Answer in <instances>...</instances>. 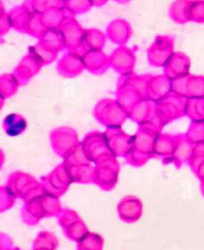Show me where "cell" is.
<instances>
[{
    "mask_svg": "<svg viewBox=\"0 0 204 250\" xmlns=\"http://www.w3.org/2000/svg\"><path fill=\"white\" fill-rule=\"evenodd\" d=\"M5 8H4V4H3V1L2 0H0V13H1L2 11H4Z\"/></svg>",
    "mask_w": 204,
    "mask_h": 250,
    "instance_id": "cell-43",
    "label": "cell"
},
{
    "mask_svg": "<svg viewBox=\"0 0 204 250\" xmlns=\"http://www.w3.org/2000/svg\"><path fill=\"white\" fill-rule=\"evenodd\" d=\"M136 53L125 45L118 46L110 56L111 68L121 75L133 73L136 66Z\"/></svg>",
    "mask_w": 204,
    "mask_h": 250,
    "instance_id": "cell-11",
    "label": "cell"
},
{
    "mask_svg": "<svg viewBox=\"0 0 204 250\" xmlns=\"http://www.w3.org/2000/svg\"><path fill=\"white\" fill-rule=\"evenodd\" d=\"M39 41L43 43L46 47L53 50V51L57 53L62 51L63 49H65L64 40L59 28L47 29Z\"/></svg>",
    "mask_w": 204,
    "mask_h": 250,
    "instance_id": "cell-26",
    "label": "cell"
},
{
    "mask_svg": "<svg viewBox=\"0 0 204 250\" xmlns=\"http://www.w3.org/2000/svg\"><path fill=\"white\" fill-rule=\"evenodd\" d=\"M175 136L161 134L156 142L152 158H160L163 160L172 159L175 149Z\"/></svg>",
    "mask_w": 204,
    "mask_h": 250,
    "instance_id": "cell-21",
    "label": "cell"
},
{
    "mask_svg": "<svg viewBox=\"0 0 204 250\" xmlns=\"http://www.w3.org/2000/svg\"><path fill=\"white\" fill-rule=\"evenodd\" d=\"M68 15L65 8L60 9H52L46 11L45 13L41 14L43 23L47 29H53L59 28L64 18Z\"/></svg>",
    "mask_w": 204,
    "mask_h": 250,
    "instance_id": "cell-29",
    "label": "cell"
},
{
    "mask_svg": "<svg viewBox=\"0 0 204 250\" xmlns=\"http://www.w3.org/2000/svg\"><path fill=\"white\" fill-rule=\"evenodd\" d=\"M93 4L91 0H64V8L70 15H81L88 12Z\"/></svg>",
    "mask_w": 204,
    "mask_h": 250,
    "instance_id": "cell-31",
    "label": "cell"
},
{
    "mask_svg": "<svg viewBox=\"0 0 204 250\" xmlns=\"http://www.w3.org/2000/svg\"><path fill=\"white\" fill-rule=\"evenodd\" d=\"M85 69L94 75H102L111 68L110 56L102 50H91L83 54Z\"/></svg>",
    "mask_w": 204,
    "mask_h": 250,
    "instance_id": "cell-16",
    "label": "cell"
},
{
    "mask_svg": "<svg viewBox=\"0 0 204 250\" xmlns=\"http://www.w3.org/2000/svg\"><path fill=\"white\" fill-rule=\"evenodd\" d=\"M186 103L185 97L170 93L161 101L156 102V118L151 123L163 129L164 125L186 115Z\"/></svg>",
    "mask_w": 204,
    "mask_h": 250,
    "instance_id": "cell-2",
    "label": "cell"
},
{
    "mask_svg": "<svg viewBox=\"0 0 204 250\" xmlns=\"http://www.w3.org/2000/svg\"><path fill=\"white\" fill-rule=\"evenodd\" d=\"M2 129L6 135L16 137L23 134L27 129V121L20 114H9L2 122Z\"/></svg>",
    "mask_w": 204,
    "mask_h": 250,
    "instance_id": "cell-23",
    "label": "cell"
},
{
    "mask_svg": "<svg viewBox=\"0 0 204 250\" xmlns=\"http://www.w3.org/2000/svg\"><path fill=\"white\" fill-rule=\"evenodd\" d=\"M188 76L181 77L171 80V93H174L176 95H180L183 97H187V81Z\"/></svg>",
    "mask_w": 204,
    "mask_h": 250,
    "instance_id": "cell-36",
    "label": "cell"
},
{
    "mask_svg": "<svg viewBox=\"0 0 204 250\" xmlns=\"http://www.w3.org/2000/svg\"><path fill=\"white\" fill-rule=\"evenodd\" d=\"M0 250H18V248L14 246L10 236L0 232Z\"/></svg>",
    "mask_w": 204,
    "mask_h": 250,
    "instance_id": "cell-38",
    "label": "cell"
},
{
    "mask_svg": "<svg viewBox=\"0 0 204 250\" xmlns=\"http://www.w3.org/2000/svg\"><path fill=\"white\" fill-rule=\"evenodd\" d=\"M133 35L131 24L124 19H116L112 21L107 28L106 36L119 46L125 45Z\"/></svg>",
    "mask_w": 204,
    "mask_h": 250,
    "instance_id": "cell-17",
    "label": "cell"
},
{
    "mask_svg": "<svg viewBox=\"0 0 204 250\" xmlns=\"http://www.w3.org/2000/svg\"><path fill=\"white\" fill-rule=\"evenodd\" d=\"M175 149L171 161L180 167L182 164L192 158V143L187 139L186 136L176 135L175 136Z\"/></svg>",
    "mask_w": 204,
    "mask_h": 250,
    "instance_id": "cell-22",
    "label": "cell"
},
{
    "mask_svg": "<svg viewBox=\"0 0 204 250\" xmlns=\"http://www.w3.org/2000/svg\"><path fill=\"white\" fill-rule=\"evenodd\" d=\"M19 87L20 86L12 73L0 75V96L5 100L14 96Z\"/></svg>",
    "mask_w": 204,
    "mask_h": 250,
    "instance_id": "cell-28",
    "label": "cell"
},
{
    "mask_svg": "<svg viewBox=\"0 0 204 250\" xmlns=\"http://www.w3.org/2000/svg\"><path fill=\"white\" fill-rule=\"evenodd\" d=\"M6 187L16 197L25 199L39 187V184L32 176L26 172L14 171L8 177Z\"/></svg>",
    "mask_w": 204,
    "mask_h": 250,
    "instance_id": "cell-10",
    "label": "cell"
},
{
    "mask_svg": "<svg viewBox=\"0 0 204 250\" xmlns=\"http://www.w3.org/2000/svg\"><path fill=\"white\" fill-rule=\"evenodd\" d=\"M59 30L62 34L66 49H68L69 51L79 53L81 55L85 53V29L82 28L75 16L68 14L62 21Z\"/></svg>",
    "mask_w": 204,
    "mask_h": 250,
    "instance_id": "cell-4",
    "label": "cell"
},
{
    "mask_svg": "<svg viewBox=\"0 0 204 250\" xmlns=\"http://www.w3.org/2000/svg\"><path fill=\"white\" fill-rule=\"evenodd\" d=\"M204 96V77L188 76L187 81V97Z\"/></svg>",
    "mask_w": 204,
    "mask_h": 250,
    "instance_id": "cell-32",
    "label": "cell"
},
{
    "mask_svg": "<svg viewBox=\"0 0 204 250\" xmlns=\"http://www.w3.org/2000/svg\"><path fill=\"white\" fill-rule=\"evenodd\" d=\"M16 196L5 186L0 187V213H3L10 209L16 201Z\"/></svg>",
    "mask_w": 204,
    "mask_h": 250,
    "instance_id": "cell-34",
    "label": "cell"
},
{
    "mask_svg": "<svg viewBox=\"0 0 204 250\" xmlns=\"http://www.w3.org/2000/svg\"><path fill=\"white\" fill-rule=\"evenodd\" d=\"M4 103H5V99L0 96V111H1V109L3 108Z\"/></svg>",
    "mask_w": 204,
    "mask_h": 250,
    "instance_id": "cell-41",
    "label": "cell"
},
{
    "mask_svg": "<svg viewBox=\"0 0 204 250\" xmlns=\"http://www.w3.org/2000/svg\"><path fill=\"white\" fill-rule=\"evenodd\" d=\"M107 36L99 29H87L84 36L85 52L91 50H102L106 44Z\"/></svg>",
    "mask_w": 204,
    "mask_h": 250,
    "instance_id": "cell-24",
    "label": "cell"
},
{
    "mask_svg": "<svg viewBox=\"0 0 204 250\" xmlns=\"http://www.w3.org/2000/svg\"><path fill=\"white\" fill-rule=\"evenodd\" d=\"M104 156L96 162L98 164V167L95 169L94 180V183H97L105 190H109L115 187L118 179V172L120 169L115 157L113 158L112 156Z\"/></svg>",
    "mask_w": 204,
    "mask_h": 250,
    "instance_id": "cell-6",
    "label": "cell"
},
{
    "mask_svg": "<svg viewBox=\"0 0 204 250\" xmlns=\"http://www.w3.org/2000/svg\"><path fill=\"white\" fill-rule=\"evenodd\" d=\"M156 102L149 99H143L130 110L129 118L139 125L150 123L156 118Z\"/></svg>",
    "mask_w": 204,
    "mask_h": 250,
    "instance_id": "cell-18",
    "label": "cell"
},
{
    "mask_svg": "<svg viewBox=\"0 0 204 250\" xmlns=\"http://www.w3.org/2000/svg\"><path fill=\"white\" fill-rule=\"evenodd\" d=\"M92 1V4H93V6H96V7H101V6H103V5H105L109 0H91Z\"/></svg>",
    "mask_w": 204,
    "mask_h": 250,
    "instance_id": "cell-39",
    "label": "cell"
},
{
    "mask_svg": "<svg viewBox=\"0 0 204 250\" xmlns=\"http://www.w3.org/2000/svg\"><path fill=\"white\" fill-rule=\"evenodd\" d=\"M89 160L97 162L107 155H113L110 151L105 134L100 132L89 133L81 144Z\"/></svg>",
    "mask_w": 204,
    "mask_h": 250,
    "instance_id": "cell-9",
    "label": "cell"
},
{
    "mask_svg": "<svg viewBox=\"0 0 204 250\" xmlns=\"http://www.w3.org/2000/svg\"><path fill=\"white\" fill-rule=\"evenodd\" d=\"M12 29L8 12L5 10L0 13V36H4Z\"/></svg>",
    "mask_w": 204,
    "mask_h": 250,
    "instance_id": "cell-37",
    "label": "cell"
},
{
    "mask_svg": "<svg viewBox=\"0 0 204 250\" xmlns=\"http://www.w3.org/2000/svg\"><path fill=\"white\" fill-rule=\"evenodd\" d=\"M34 250H49L47 248H34Z\"/></svg>",
    "mask_w": 204,
    "mask_h": 250,
    "instance_id": "cell-44",
    "label": "cell"
},
{
    "mask_svg": "<svg viewBox=\"0 0 204 250\" xmlns=\"http://www.w3.org/2000/svg\"><path fill=\"white\" fill-rule=\"evenodd\" d=\"M174 38L169 35H159L147 50L149 65L154 67H164L171 55L174 53Z\"/></svg>",
    "mask_w": 204,
    "mask_h": 250,
    "instance_id": "cell-5",
    "label": "cell"
},
{
    "mask_svg": "<svg viewBox=\"0 0 204 250\" xmlns=\"http://www.w3.org/2000/svg\"><path fill=\"white\" fill-rule=\"evenodd\" d=\"M24 4L34 13L43 14L52 9L64 8V0H26Z\"/></svg>",
    "mask_w": 204,
    "mask_h": 250,
    "instance_id": "cell-25",
    "label": "cell"
},
{
    "mask_svg": "<svg viewBox=\"0 0 204 250\" xmlns=\"http://www.w3.org/2000/svg\"><path fill=\"white\" fill-rule=\"evenodd\" d=\"M85 70L83 55L69 51L57 64V71L64 78H76Z\"/></svg>",
    "mask_w": 204,
    "mask_h": 250,
    "instance_id": "cell-13",
    "label": "cell"
},
{
    "mask_svg": "<svg viewBox=\"0 0 204 250\" xmlns=\"http://www.w3.org/2000/svg\"><path fill=\"white\" fill-rule=\"evenodd\" d=\"M111 153L114 156L125 157L133 146L134 136L125 134L121 128H111L105 133Z\"/></svg>",
    "mask_w": 204,
    "mask_h": 250,
    "instance_id": "cell-12",
    "label": "cell"
},
{
    "mask_svg": "<svg viewBox=\"0 0 204 250\" xmlns=\"http://www.w3.org/2000/svg\"><path fill=\"white\" fill-rule=\"evenodd\" d=\"M51 144L57 155L66 158L80 144L78 135L75 130L69 127H61L51 133Z\"/></svg>",
    "mask_w": 204,
    "mask_h": 250,
    "instance_id": "cell-7",
    "label": "cell"
},
{
    "mask_svg": "<svg viewBox=\"0 0 204 250\" xmlns=\"http://www.w3.org/2000/svg\"><path fill=\"white\" fill-rule=\"evenodd\" d=\"M29 52L33 53L44 64V66L53 63L58 55L57 52L49 49L40 41H38L36 45L29 48Z\"/></svg>",
    "mask_w": 204,
    "mask_h": 250,
    "instance_id": "cell-30",
    "label": "cell"
},
{
    "mask_svg": "<svg viewBox=\"0 0 204 250\" xmlns=\"http://www.w3.org/2000/svg\"><path fill=\"white\" fill-rule=\"evenodd\" d=\"M118 210L122 220L125 222H134L142 214V204L137 197L127 196L120 203Z\"/></svg>",
    "mask_w": 204,
    "mask_h": 250,
    "instance_id": "cell-20",
    "label": "cell"
},
{
    "mask_svg": "<svg viewBox=\"0 0 204 250\" xmlns=\"http://www.w3.org/2000/svg\"><path fill=\"white\" fill-rule=\"evenodd\" d=\"M162 129L155 123L140 125L137 134L134 136V143L131 151L125 156L126 162L134 167L144 165L149 158H152L155 145Z\"/></svg>",
    "mask_w": 204,
    "mask_h": 250,
    "instance_id": "cell-1",
    "label": "cell"
},
{
    "mask_svg": "<svg viewBox=\"0 0 204 250\" xmlns=\"http://www.w3.org/2000/svg\"><path fill=\"white\" fill-rule=\"evenodd\" d=\"M44 64L31 52L25 55L19 64L15 67L12 74L16 78L19 86H25L40 72Z\"/></svg>",
    "mask_w": 204,
    "mask_h": 250,
    "instance_id": "cell-8",
    "label": "cell"
},
{
    "mask_svg": "<svg viewBox=\"0 0 204 250\" xmlns=\"http://www.w3.org/2000/svg\"><path fill=\"white\" fill-rule=\"evenodd\" d=\"M171 93V80L165 75H150L147 83V99L159 102Z\"/></svg>",
    "mask_w": 204,
    "mask_h": 250,
    "instance_id": "cell-15",
    "label": "cell"
},
{
    "mask_svg": "<svg viewBox=\"0 0 204 250\" xmlns=\"http://www.w3.org/2000/svg\"><path fill=\"white\" fill-rule=\"evenodd\" d=\"M94 116L99 123L108 129L121 128L124 121L129 118L127 112L122 108L117 100L103 99L96 105Z\"/></svg>",
    "mask_w": 204,
    "mask_h": 250,
    "instance_id": "cell-3",
    "label": "cell"
},
{
    "mask_svg": "<svg viewBox=\"0 0 204 250\" xmlns=\"http://www.w3.org/2000/svg\"><path fill=\"white\" fill-rule=\"evenodd\" d=\"M188 4L189 0H176L169 8V17L175 23L184 24L188 19Z\"/></svg>",
    "mask_w": 204,
    "mask_h": 250,
    "instance_id": "cell-27",
    "label": "cell"
},
{
    "mask_svg": "<svg viewBox=\"0 0 204 250\" xmlns=\"http://www.w3.org/2000/svg\"><path fill=\"white\" fill-rule=\"evenodd\" d=\"M33 13L34 12L31 11L24 3L22 5L12 8L8 12L12 29L21 33H26Z\"/></svg>",
    "mask_w": 204,
    "mask_h": 250,
    "instance_id": "cell-19",
    "label": "cell"
},
{
    "mask_svg": "<svg viewBox=\"0 0 204 250\" xmlns=\"http://www.w3.org/2000/svg\"><path fill=\"white\" fill-rule=\"evenodd\" d=\"M4 162H5V155H4V152L2 151V149L0 148V169H1Z\"/></svg>",
    "mask_w": 204,
    "mask_h": 250,
    "instance_id": "cell-40",
    "label": "cell"
},
{
    "mask_svg": "<svg viewBox=\"0 0 204 250\" xmlns=\"http://www.w3.org/2000/svg\"><path fill=\"white\" fill-rule=\"evenodd\" d=\"M189 67L190 60L185 54L174 52L163 67V74L170 80L185 77L188 75Z\"/></svg>",
    "mask_w": 204,
    "mask_h": 250,
    "instance_id": "cell-14",
    "label": "cell"
},
{
    "mask_svg": "<svg viewBox=\"0 0 204 250\" xmlns=\"http://www.w3.org/2000/svg\"><path fill=\"white\" fill-rule=\"evenodd\" d=\"M115 1H117V2L121 3V4H125V3H127V2H130L131 0H115Z\"/></svg>",
    "mask_w": 204,
    "mask_h": 250,
    "instance_id": "cell-42",
    "label": "cell"
},
{
    "mask_svg": "<svg viewBox=\"0 0 204 250\" xmlns=\"http://www.w3.org/2000/svg\"><path fill=\"white\" fill-rule=\"evenodd\" d=\"M188 19L189 21L204 22V1L202 0H189Z\"/></svg>",
    "mask_w": 204,
    "mask_h": 250,
    "instance_id": "cell-33",
    "label": "cell"
},
{
    "mask_svg": "<svg viewBox=\"0 0 204 250\" xmlns=\"http://www.w3.org/2000/svg\"><path fill=\"white\" fill-rule=\"evenodd\" d=\"M80 241L78 250H101L102 245H103V240L101 236L93 233L86 234Z\"/></svg>",
    "mask_w": 204,
    "mask_h": 250,
    "instance_id": "cell-35",
    "label": "cell"
}]
</instances>
